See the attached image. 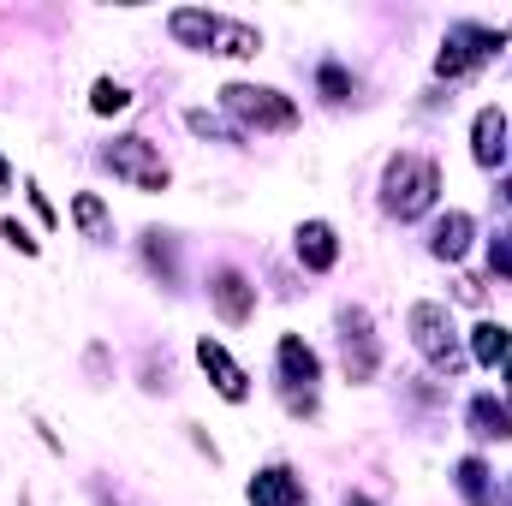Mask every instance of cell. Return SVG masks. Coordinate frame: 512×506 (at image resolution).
Masks as SVG:
<instances>
[{
  "label": "cell",
  "instance_id": "obj_1",
  "mask_svg": "<svg viewBox=\"0 0 512 506\" xmlns=\"http://www.w3.org/2000/svg\"><path fill=\"white\" fill-rule=\"evenodd\" d=\"M435 191H441V167H435L429 155H393V161H387V179H382L387 215L417 221V215L435 203Z\"/></svg>",
  "mask_w": 512,
  "mask_h": 506
},
{
  "label": "cell",
  "instance_id": "obj_2",
  "mask_svg": "<svg viewBox=\"0 0 512 506\" xmlns=\"http://www.w3.org/2000/svg\"><path fill=\"white\" fill-rule=\"evenodd\" d=\"M221 102H227V114H239L256 131H292L298 126V108L280 90H262V84H227Z\"/></svg>",
  "mask_w": 512,
  "mask_h": 506
},
{
  "label": "cell",
  "instance_id": "obj_3",
  "mask_svg": "<svg viewBox=\"0 0 512 506\" xmlns=\"http://www.w3.org/2000/svg\"><path fill=\"white\" fill-rule=\"evenodd\" d=\"M501 42H507V36H501V30H489V24H453V30H447V42H441L435 72H441V78H471V72H477Z\"/></svg>",
  "mask_w": 512,
  "mask_h": 506
},
{
  "label": "cell",
  "instance_id": "obj_4",
  "mask_svg": "<svg viewBox=\"0 0 512 506\" xmlns=\"http://www.w3.org/2000/svg\"><path fill=\"white\" fill-rule=\"evenodd\" d=\"M102 167H108L114 179L137 185V191H167V167H161V155H155L149 137H120V143H108V149H102Z\"/></svg>",
  "mask_w": 512,
  "mask_h": 506
},
{
  "label": "cell",
  "instance_id": "obj_5",
  "mask_svg": "<svg viewBox=\"0 0 512 506\" xmlns=\"http://www.w3.org/2000/svg\"><path fill=\"white\" fill-rule=\"evenodd\" d=\"M411 340L435 370H459V334H453L447 304H411Z\"/></svg>",
  "mask_w": 512,
  "mask_h": 506
},
{
  "label": "cell",
  "instance_id": "obj_6",
  "mask_svg": "<svg viewBox=\"0 0 512 506\" xmlns=\"http://www.w3.org/2000/svg\"><path fill=\"white\" fill-rule=\"evenodd\" d=\"M316 376H322L316 352H310L298 334H286V340H280V381H286V405H292L298 417L316 411Z\"/></svg>",
  "mask_w": 512,
  "mask_h": 506
},
{
  "label": "cell",
  "instance_id": "obj_7",
  "mask_svg": "<svg viewBox=\"0 0 512 506\" xmlns=\"http://www.w3.org/2000/svg\"><path fill=\"white\" fill-rule=\"evenodd\" d=\"M340 358H346V376L370 381L382 352H376V334H370V316L364 310H340Z\"/></svg>",
  "mask_w": 512,
  "mask_h": 506
},
{
  "label": "cell",
  "instance_id": "obj_8",
  "mask_svg": "<svg viewBox=\"0 0 512 506\" xmlns=\"http://www.w3.org/2000/svg\"><path fill=\"white\" fill-rule=\"evenodd\" d=\"M197 364L209 370V381H215V393H221V399H233V405H239V399L251 393V376L227 358V346H221V340H197Z\"/></svg>",
  "mask_w": 512,
  "mask_h": 506
},
{
  "label": "cell",
  "instance_id": "obj_9",
  "mask_svg": "<svg viewBox=\"0 0 512 506\" xmlns=\"http://www.w3.org/2000/svg\"><path fill=\"white\" fill-rule=\"evenodd\" d=\"M209 298H215V310H221V322H251V310H256V286L245 280V274H233V268H221L215 274V286H209Z\"/></svg>",
  "mask_w": 512,
  "mask_h": 506
},
{
  "label": "cell",
  "instance_id": "obj_10",
  "mask_svg": "<svg viewBox=\"0 0 512 506\" xmlns=\"http://www.w3.org/2000/svg\"><path fill=\"white\" fill-rule=\"evenodd\" d=\"M251 506H310V495L286 465H268L251 477Z\"/></svg>",
  "mask_w": 512,
  "mask_h": 506
},
{
  "label": "cell",
  "instance_id": "obj_11",
  "mask_svg": "<svg viewBox=\"0 0 512 506\" xmlns=\"http://www.w3.org/2000/svg\"><path fill=\"white\" fill-rule=\"evenodd\" d=\"M298 262H304L310 274H328V268L340 262V239H334L328 221H304V227H298Z\"/></svg>",
  "mask_w": 512,
  "mask_h": 506
},
{
  "label": "cell",
  "instance_id": "obj_12",
  "mask_svg": "<svg viewBox=\"0 0 512 506\" xmlns=\"http://www.w3.org/2000/svg\"><path fill=\"white\" fill-rule=\"evenodd\" d=\"M471 155H477L483 167H501V161H507V114H501V108H483V114H477V126H471Z\"/></svg>",
  "mask_w": 512,
  "mask_h": 506
},
{
  "label": "cell",
  "instance_id": "obj_13",
  "mask_svg": "<svg viewBox=\"0 0 512 506\" xmlns=\"http://www.w3.org/2000/svg\"><path fill=\"white\" fill-rule=\"evenodd\" d=\"M215 12H197V6H179L173 18H167V30H173V42L179 48H197V54H209V42H215Z\"/></svg>",
  "mask_w": 512,
  "mask_h": 506
},
{
  "label": "cell",
  "instance_id": "obj_14",
  "mask_svg": "<svg viewBox=\"0 0 512 506\" xmlns=\"http://www.w3.org/2000/svg\"><path fill=\"white\" fill-rule=\"evenodd\" d=\"M72 221L84 227L90 245H108V239H114V215H108V203H102L96 191H78V197H72Z\"/></svg>",
  "mask_w": 512,
  "mask_h": 506
},
{
  "label": "cell",
  "instance_id": "obj_15",
  "mask_svg": "<svg viewBox=\"0 0 512 506\" xmlns=\"http://www.w3.org/2000/svg\"><path fill=\"white\" fill-rule=\"evenodd\" d=\"M429 251L447 256V262H459V256L471 251V215H459V209H453V215H441V221H435V239H429Z\"/></svg>",
  "mask_w": 512,
  "mask_h": 506
},
{
  "label": "cell",
  "instance_id": "obj_16",
  "mask_svg": "<svg viewBox=\"0 0 512 506\" xmlns=\"http://www.w3.org/2000/svg\"><path fill=\"white\" fill-rule=\"evenodd\" d=\"M471 429H477L483 441H507L512 435V405L489 399V393H477V399H471Z\"/></svg>",
  "mask_w": 512,
  "mask_h": 506
},
{
  "label": "cell",
  "instance_id": "obj_17",
  "mask_svg": "<svg viewBox=\"0 0 512 506\" xmlns=\"http://www.w3.org/2000/svg\"><path fill=\"white\" fill-rule=\"evenodd\" d=\"M471 358H477V364H507L512 334L501 328V322H477V328H471Z\"/></svg>",
  "mask_w": 512,
  "mask_h": 506
},
{
  "label": "cell",
  "instance_id": "obj_18",
  "mask_svg": "<svg viewBox=\"0 0 512 506\" xmlns=\"http://www.w3.org/2000/svg\"><path fill=\"white\" fill-rule=\"evenodd\" d=\"M459 495L471 506H495V489H489V471H483V459H459Z\"/></svg>",
  "mask_w": 512,
  "mask_h": 506
},
{
  "label": "cell",
  "instance_id": "obj_19",
  "mask_svg": "<svg viewBox=\"0 0 512 506\" xmlns=\"http://www.w3.org/2000/svg\"><path fill=\"white\" fill-rule=\"evenodd\" d=\"M90 108H96V114H126L131 90H126V84H114V78H102V84H96V96H90Z\"/></svg>",
  "mask_w": 512,
  "mask_h": 506
},
{
  "label": "cell",
  "instance_id": "obj_20",
  "mask_svg": "<svg viewBox=\"0 0 512 506\" xmlns=\"http://www.w3.org/2000/svg\"><path fill=\"white\" fill-rule=\"evenodd\" d=\"M143 251H149V268L173 286V245H167V233H149V245H143Z\"/></svg>",
  "mask_w": 512,
  "mask_h": 506
},
{
  "label": "cell",
  "instance_id": "obj_21",
  "mask_svg": "<svg viewBox=\"0 0 512 506\" xmlns=\"http://www.w3.org/2000/svg\"><path fill=\"white\" fill-rule=\"evenodd\" d=\"M185 120H191V131H197V137H227V143L239 137L233 126H221V120H215V114H203V108H197V114H185Z\"/></svg>",
  "mask_w": 512,
  "mask_h": 506
},
{
  "label": "cell",
  "instance_id": "obj_22",
  "mask_svg": "<svg viewBox=\"0 0 512 506\" xmlns=\"http://www.w3.org/2000/svg\"><path fill=\"white\" fill-rule=\"evenodd\" d=\"M0 239H6V245H18L24 256H36V239H30V233H24L18 221H0Z\"/></svg>",
  "mask_w": 512,
  "mask_h": 506
},
{
  "label": "cell",
  "instance_id": "obj_23",
  "mask_svg": "<svg viewBox=\"0 0 512 506\" xmlns=\"http://www.w3.org/2000/svg\"><path fill=\"white\" fill-rule=\"evenodd\" d=\"M322 90H328V96H334V102H340V96H346V90H352V78H346V72H340V66H322Z\"/></svg>",
  "mask_w": 512,
  "mask_h": 506
},
{
  "label": "cell",
  "instance_id": "obj_24",
  "mask_svg": "<svg viewBox=\"0 0 512 506\" xmlns=\"http://www.w3.org/2000/svg\"><path fill=\"white\" fill-rule=\"evenodd\" d=\"M340 506H382V501H370V495H346Z\"/></svg>",
  "mask_w": 512,
  "mask_h": 506
},
{
  "label": "cell",
  "instance_id": "obj_25",
  "mask_svg": "<svg viewBox=\"0 0 512 506\" xmlns=\"http://www.w3.org/2000/svg\"><path fill=\"white\" fill-rule=\"evenodd\" d=\"M6 185H12V167H6V161H0V191H6Z\"/></svg>",
  "mask_w": 512,
  "mask_h": 506
},
{
  "label": "cell",
  "instance_id": "obj_26",
  "mask_svg": "<svg viewBox=\"0 0 512 506\" xmlns=\"http://www.w3.org/2000/svg\"><path fill=\"white\" fill-rule=\"evenodd\" d=\"M507 393H512V358H507Z\"/></svg>",
  "mask_w": 512,
  "mask_h": 506
},
{
  "label": "cell",
  "instance_id": "obj_27",
  "mask_svg": "<svg viewBox=\"0 0 512 506\" xmlns=\"http://www.w3.org/2000/svg\"><path fill=\"white\" fill-rule=\"evenodd\" d=\"M18 506H30V501H18Z\"/></svg>",
  "mask_w": 512,
  "mask_h": 506
}]
</instances>
